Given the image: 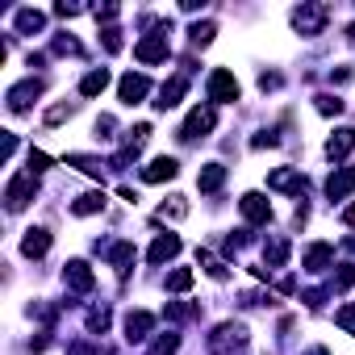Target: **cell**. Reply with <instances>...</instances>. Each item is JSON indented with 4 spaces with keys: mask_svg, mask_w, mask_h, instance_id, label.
<instances>
[{
    "mask_svg": "<svg viewBox=\"0 0 355 355\" xmlns=\"http://www.w3.org/2000/svg\"><path fill=\"white\" fill-rule=\"evenodd\" d=\"M247 343H251V334H247L243 322H222V326L209 334V351H214V355H243Z\"/></svg>",
    "mask_w": 355,
    "mask_h": 355,
    "instance_id": "cell-1",
    "label": "cell"
},
{
    "mask_svg": "<svg viewBox=\"0 0 355 355\" xmlns=\"http://www.w3.org/2000/svg\"><path fill=\"white\" fill-rule=\"evenodd\" d=\"M34 193H38V175L34 171H21V175H13L9 189H5V205L17 214V209H26L34 201Z\"/></svg>",
    "mask_w": 355,
    "mask_h": 355,
    "instance_id": "cell-2",
    "label": "cell"
},
{
    "mask_svg": "<svg viewBox=\"0 0 355 355\" xmlns=\"http://www.w3.org/2000/svg\"><path fill=\"white\" fill-rule=\"evenodd\" d=\"M326 17H330V9H326V5H301V9L293 13V30H297V34H305V38H313V34H322V30H326Z\"/></svg>",
    "mask_w": 355,
    "mask_h": 355,
    "instance_id": "cell-3",
    "label": "cell"
},
{
    "mask_svg": "<svg viewBox=\"0 0 355 355\" xmlns=\"http://www.w3.org/2000/svg\"><path fill=\"white\" fill-rule=\"evenodd\" d=\"M214 125H218V113H214L209 105H205V109H193V113H189V121L180 125V138H184V142L209 138V130H214Z\"/></svg>",
    "mask_w": 355,
    "mask_h": 355,
    "instance_id": "cell-4",
    "label": "cell"
},
{
    "mask_svg": "<svg viewBox=\"0 0 355 355\" xmlns=\"http://www.w3.org/2000/svg\"><path fill=\"white\" fill-rule=\"evenodd\" d=\"M209 101H214V105H230V101H239V80H234L226 67L209 71Z\"/></svg>",
    "mask_w": 355,
    "mask_h": 355,
    "instance_id": "cell-5",
    "label": "cell"
},
{
    "mask_svg": "<svg viewBox=\"0 0 355 355\" xmlns=\"http://www.w3.org/2000/svg\"><path fill=\"white\" fill-rule=\"evenodd\" d=\"M268 189H276V193H305L309 189V180H305V175L297 171V167H276L272 175H268Z\"/></svg>",
    "mask_w": 355,
    "mask_h": 355,
    "instance_id": "cell-6",
    "label": "cell"
},
{
    "mask_svg": "<svg viewBox=\"0 0 355 355\" xmlns=\"http://www.w3.org/2000/svg\"><path fill=\"white\" fill-rule=\"evenodd\" d=\"M42 88H46V84H42V80H34V76H30V80H21V84H13V88H9V109H13V113H26V109H30V101H38V96H42Z\"/></svg>",
    "mask_w": 355,
    "mask_h": 355,
    "instance_id": "cell-7",
    "label": "cell"
},
{
    "mask_svg": "<svg viewBox=\"0 0 355 355\" xmlns=\"http://www.w3.org/2000/svg\"><path fill=\"white\" fill-rule=\"evenodd\" d=\"M63 284H67L71 293H92L96 276H92V268H88L84 259H71V263L63 268Z\"/></svg>",
    "mask_w": 355,
    "mask_h": 355,
    "instance_id": "cell-8",
    "label": "cell"
},
{
    "mask_svg": "<svg viewBox=\"0 0 355 355\" xmlns=\"http://www.w3.org/2000/svg\"><path fill=\"white\" fill-rule=\"evenodd\" d=\"M134 55H138L142 63H159V59H167V26H163L159 34H146V38L134 46Z\"/></svg>",
    "mask_w": 355,
    "mask_h": 355,
    "instance_id": "cell-9",
    "label": "cell"
},
{
    "mask_svg": "<svg viewBox=\"0 0 355 355\" xmlns=\"http://www.w3.org/2000/svg\"><path fill=\"white\" fill-rule=\"evenodd\" d=\"M239 205H243V218H247L251 226H268V222H272V205H268L263 193H247Z\"/></svg>",
    "mask_w": 355,
    "mask_h": 355,
    "instance_id": "cell-10",
    "label": "cell"
},
{
    "mask_svg": "<svg viewBox=\"0 0 355 355\" xmlns=\"http://www.w3.org/2000/svg\"><path fill=\"white\" fill-rule=\"evenodd\" d=\"M175 171H180V163H175L171 155H159L142 167V180L146 184H163V180H175Z\"/></svg>",
    "mask_w": 355,
    "mask_h": 355,
    "instance_id": "cell-11",
    "label": "cell"
},
{
    "mask_svg": "<svg viewBox=\"0 0 355 355\" xmlns=\"http://www.w3.org/2000/svg\"><path fill=\"white\" fill-rule=\"evenodd\" d=\"M146 92H150V80H146V76H134V71H130V76H121V84H117L121 105H138Z\"/></svg>",
    "mask_w": 355,
    "mask_h": 355,
    "instance_id": "cell-12",
    "label": "cell"
},
{
    "mask_svg": "<svg viewBox=\"0 0 355 355\" xmlns=\"http://www.w3.org/2000/svg\"><path fill=\"white\" fill-rule=\"evenodd\" d=\"M150 326H155V318L146 309H130L125 313V338L130 343H146L150 338Z\"/></svg>",
    "mask_w": 355,
    "mask_h": 355,
    "instance_id": "cell-13",
    "label": "cell"
},
{
    "mask_svg": "<svg viewBox=\"0 0 355 355\" xmlns=\"http://www.w3.org/2000/svg\"><path fill=\"white\" fill-rule=\"evenodd\" d=\"M355 193V167H338L330 180H326V197L330 201H343V197H351Z\"/></svg>",
    "mask_w": 355,
    "mask_h": 355,
    "instance_id": "cell-14",
    "label": "cell"
},
{
    "mask_svg": "<svg viewBox=\"0 0 355 355\" xmlns=\"http://www.w3.org/2000/svg\"><path fill=\"white\" fill-rule=\"evenodd\" d=\"M180 234H159L155 243H150V251H146V259L150 263H167V259H175V255H180Z\"/></svg>",
    "mask_w": 355,
    "mask_h": 355,
    "instance_id": "cell-15",
    "label": "cell"
},
{
    "mask_svg": "<svg viewBox=\"0 0 355 355\" xmlns=\"http://www.w3.org/2000/svg\"><path fill=\"white\" fill-rule=\"evenodd\" d=\"M184 88H189V80H184V76H175V80H167V84L159 88V101H155V109H159V113L175 109V105H180V96H184Z\"/></svg>",
    "mask_w": 355,
    "mask_h": 355,
    "instance_id": "cell-16",
    "label": "cell"
},
{
    "mask_svg": "<svg viewBox=\"0 0 355 355\" xmlns=\"http://www.w3.org/2000/svg\"><path fill=\"white\" fill-rule=\"evenodd\" d=\"M46 251H51V230H42V226L26 230V239H21V255H30V259H42Z\"/></svg>",
    "mask_w": 355,
    "mask_h": 355,
    "instance_id": "cell-17",
    "label": "cell"
},
{
    "mask_svg": "<svg viewBox=\"0 0 355 355\" xmlns=\"http://www.w3.org/2000/svg\"><path fill=\"white\" fill-rule=\"evenodd\" d=\"M222 184H226V167H222V163H205L201 175H197V189H201V193H218Z\"/></svg>",
    "mask_w": 355,
    "mask_h": 355,
    "instance_id": "cell-18",
    "label": "cell"
},
{
    "mask_svg": "<svg viewBox=\"0 0 355 355\" xmlns=\"http://www.w3.org/2000/svg\"><path fill=\"white\" fill-rule=\"evenodd\" d=\"M351 146H355V130H334V134L326 138V155H330V159H347Z\"/></svg>",
    "mask_w": 355,
    "mask_h": 355,
    "instance_id": "cell-19",
    "label": "cell"
},
{
    "mask_svg": "<svg viewBox=\"0 0 355 355\" xmlns=\"http://www.w3.org/2000/svg\"><path fill=\"white\" fill-rule=\"evenodd\" d=\"M330 255H334V247H330V243H313V247L305 251L301 268H305V272H322V268L330 263Z\"/></svg>",
    "mask_w": 355,
    "mask_h": 355,
    "instance_id": "cell-20",
    "label": "cell"
},
{
    "mask_svg": "<svg viewBox=\"0 0 355 355\" xmlns=\"http://www.w3.org/2000/svg\"><path fill=\"white\" fill-rule=\"evenodd\" d=\"M105 88H109V71H105V67H96V71H88V76L80 80V92H84V96H101Z\"/></svg>",
    "mask_w": 355,
    "mask_h": 355,
    "instance_id": "cell-21",
    "label": "cell"
},
{
    "mask_svg": "<svg viewBox=\"0 0 355 355\" xmlns=\"http://www.w3.org/2000/svg\"><path fill=\"white\" fill-rule=\"evenodd\" d=\"M101 209H105V193H84V197H76V205H71V214H76V218L101 214Z\"/></svg>",
    "mask_w": 355,
    "mask_h": 355,
    "instance_id": "cell-22",
    "label": "cell"
},
{
    "mask_svg": "<svg viewBox=\"0 0 355 355\" xmlns=\"http://www.w3.org/2000/svg\"><path fill=\"white\" fill-rule=\"evenodd\" d=\"M109 263L125 276V272L134 268V243H117V247H109Z\"/></svg>",
    "mask_w": 355,
    "mask_h": 355,
    "instance_id": "cell-23",
    "label": "cell"
},
{
    "mask_svg": "<svg viewBox=\"0 0 355 355\" xmlns=\"http://www.w3.org/2000/svg\"><path fill=\"white\" fill-rule=\"evenodd\" d=\"M163 318H167V322H193V318H201V305H184V301H167Z\"/></svg>",
    "mask_w": 355,
    "mask_h": 355,
    "instance_id": "cell-24",
    "label": "cell"
},
{
    "mask_svg": "<svg viewBox=\"0 0 355 355\" xmlns=\"http://www.w3.org/2000/svg\"><path fill=\"white\" fill-rule=\"evenodd\" d=\"M42 26H46V17H42L38 9H17V30H21V34H38Z\"/></svg>",
    "mask_w": 355,
    "mask_h": 355,
    "instance_id": "cell-25",
    "label": "cell"
},
{
    "mask_svg": "<svg viewBox=\"0 0 355 355\" xmlns=\"http://www.w3.org/2000/svg\"><path fill=\"white\" fill-rule=\"evenodd\" d=\"M263 259H268V268H284V263H288V243H284V239H272V243L263 247Z\"/></svg>",
    "mask_w": 355,
    "mask_h": 355,
    "instance_id": "cell-26",
    "label": "cell"
},
{
    "mask_svg": "<svg viewBox=\"0 0 355 355\" xmlns=\"http://www.w3.org/2000/svg\"><path fill=\"white\" fill-rule=\"evenodd\" d=\"M63 163H71V167H80L84 175H96V180H101V171H105V163H101V159H92V155H67Z\"/></svg>",
    "mask_w": 355,
    "mask_h": 355,
    "instance_id": "cell-27",
    "label": "cell"
},
{
    "mask_svg": "<svg viewBox=\"0 0 355 355\" xmlns=\"http://www.w3.org/2000/svg\"><path fill=\"white\" fill-rule=\"evenodd\" d=\"M214 34H218V26H214V21H197V26L189 30L193 46H209V42H214Z\"/></svg>",
    "mask_w": 355,
    "mask_h": 355,
    "instance_id": "cell-28",
    "label": "cell"
},
{
    "mask_svg": "<svg viewBox=\"0 0 355 355\" xmlns=\"http://www.w3.org/2000/svg\"><path fill=\"white\" fill-rule=\"evenodd\" d=\"M184 214H189L184 197H171V201H163V205H159V218H171V222H180Z\"/></svg>",
    "mask_w": 355,
    "mask_h": 355,
    "instance_id": "cell-29",
    "label": "cell"
},
{
    "mask_svg": "<svg viewBox=\"0 0 355 355\" xmlns=\"http://www.w3.org/2000/svg\"><path fill=\"white\" fill-rule=\"evenodd\" d=\"M167 288H171V293H189V288H193V272H189V268H175V272L167 276Z\"/></svg>",
    "mask_w": 355,
    "mask_h": 355,
    "instance_id": "cell-30",
    "label": "cell"
},
{
    "mask_svg": "<svg viewBox=\"0 0 355 355\" xmlns=\"http://www.w3.org/2000/svg\"><path fill=\"white\" fill-rule=\"evenodd\" d=\"M197 259H201V268H205L214 280H226V276H230V272H226V263H222V259H214L209 251H197Z\"/></svg>",
    "mask_w": 355,
    "mask_h": 355,
    "instance_id": "cell-31",
    "label": "cell"
},
{
    "mask_svg": "<svg viewBox=\"0 0 355 355\" xmlns=\"http://www.w3.org/2000/svg\"><path fill=\"white\" fill-rule=\"evenodd\" d=\"M88 330L92 334H105L109 330V309L101 305V309H88Z\"/></svg>",
    "mask_w": 355,
    "mask_h": 355,
    "instance_id": "cell-32",
    "label": "cell"
},
{
    "mask_svg": "<svg viewBox=\"0 0 355 355\" xmlns=\"http://www.w3.org/2000/svg\"><path fill=\"white\" fill-rule=\"evenodd\" d=\"M313 101H318V113H326V117L343 113V101H338V96H330V92H322V96H313Z\"/></svg>",
    "mask_w": 355,
    "mask_h": 355,
    "instance_id": "cell-33",
    "label": "cell"
},
{
    "mask_svg": "<svg viewBox=\"0 0 355 355\" xmlns=\"http://www.w3.org/2000/svg\"><path fill=\"white\" fill-rule=\"evenodd\" d=\"M351 284H355V263H343L338 276H334V293H347Z\"/></svg>",
    "mask_w": 355,
    "mask_h": 355,
    "instance_id": "cell-34",
    "label": "cell"
},
{
    "mask_svg": "<svg viewBox=\"0 0 355 355\" xmlns=\"http://www.w3.org/2000/svg\"><path fill=\"white\" fill-rule=\"evenodd\" d=\"M175 347H180V334H163V338L150 347V355H175Z\"/></svg>",
    "mask_w": 355,
    "mask_h": 355,
    "instance_id": "cell-35",
    "label": "cell"
},
{
    "mask_svg": "<svg viewBox=\"0 0 355 355\" xmlns=\"http://www.w3.org/2000/svg\"><path fill=\"white\" fill-rule=\"evenodd\" d=\"M101 42H105V51H109V55H117V51H121V30H113V26H109V30H101Z\"/></svg>",
    "mask_w": 355,
    "mask_h": 355,
    "instance_id": "cell-36",
    "label": "cell"
},
{
    "mask_svg": "<svg viewBox=\"0 0 355 355\" xmlns=\"http://www.w3.org/2000/svg\"><path fill=\"white\" fill-rule=\"evenodd\" d=\"M67 117H71V105H51L42 121H46V125H59V121H67Z\"/></svg>",
    "mask_w": 355,
    "mask_h": 355,
    "instance_id": "cell-37",
    "label": "cell"
},
{
    "mask_svg": "<svg viewBox=\"0 0 355 355\" xmlns=\"http://www.w3.org/2000/svg\"><path fill=\"white\" fill-rule=\"evenodd\" d=\"M334 322H338L343 330H351V334H355V305H343V309L334 313Z\"/></svg>",
    "mask_w": 355,
    "mask_h": 355,
    "instance_id": "cell-38",
    "label": "cell"
},
{
    "mask_svg": "<svg viewBox=\"0 0 355 355\" xmlns=\"http://www.w3.org/2000/svg\"><path fill=\"white\" fill-rule=\"evenodd\" d=\"M46 167H51V155H42V150H30V171H34V175H42Z\"/></svg>",
    "mask_w": 355,
    "mask_h": 355,
    "instance_id": "cell-39",
    "label": "cell"
},
{
    "mask_svg": "<svg viewBox=\"0 0 355 355\" xmlns=\"http://www.w3.org/2000/svg\"><path fill=\"white\" fill-rule=\"evenodd\" d=\"M55 55H80V42L76 38H55Z\"/></svg>",
    "mask_w": 355,
    "mask_h": 355,
    "instance_id": "cell-40",
    "label": "cell"
},
{
    "mask_svg": "<svg viewBox=\"0 0 355 355\" xmlns=\"http://www.w3.org/2000/svg\"><path fill=\"white\" fill-rule=\"evenodd\" d=\"M276 142H280V138H276V130H263V134H255V138H251V146H255V150H263V146H276Z\"/></svg>",
    "mask_w": 355,
    "mask_h": 355,
    "instance_id": "cell-41",
    "label": "cell"
},
{
    "mask_svg": "<svg viewBox=\"0 0 355 355\" xmlns=\"http://www.w3.org/2000/svg\"><path fill=\"white\" fill-rule=\"evenodd\" d=\"M301 301H305L309 309H322V301H326V288H309V293H305Z\"/></svg>",
    "mask_w": 355,
    "mask_h": 355,
    "instance_id": "cell-42",
    "label": "cell"
},
{
    "mask_svg": "<svg viewBox=\"0 0 355 355\" xmlns=\"http://www.w3.org/2000/svg\"><path fill=\"white\" fill-rule=\"evenodd\" d=\"M259 88H263V92H272V88H280V76H276V71H272V76L263 71V76H259Z\"/></svg>",
    "mask_w": 355,
    "mask_h": 355,
    "instance_id": "cell-43",
    "label": "cell"
},
{
    "mask_svg": "<svg viewBox=\"0 0 355 355\" xmlns=\"http://www.w3.org/2000/svg\"><path fill=\"white\" fill-rule=\"evenodd\" d=\"M113 17H117V5H101L96 9V21H113Z\"/></svg>",
    "mask_w": 355,
    "mask_h": 355,
    "instance_id": "cell-44",
    "label": "cell"
},
{
    "mask_svg": "<svg viewBox=\"0 0 355 355\" xmlns=\"http://www.w3.org/2000/svg\"><path fill=\"white\" fill-rule=\"evenodd\" d=\"M55 13H59V17H76L80 5H67V0H63V5H55Z\"/></svg>",
    "mask_w": 355,
    "mask_h": 355,
    "instance_id": "cell-45",
    "label": "cell"
},
{
    "mask_svg": "<svg viewBox=\"0 0 355 355\" xmlns=\"http://www.w3.org/2000/svg\"><path fill=\"white\" fill-rule=\"evenodd\" d=\"M351 80V67H338V71H330V84H347Z\"/></svg>",
    "mask_w": 355,
    "mask_h": 355,
    "instance_id": "cell-46",
    "label": "cell"
},
{
    "mask_svg": "<svg viewBox=\"0 0 355 355\" xmlns=\"http://www.w3.org/2000/svg\"><path fill=\"white\" fill-rule=\"evenodd\" d=\"M343 222H347V226H355V201H351V205L343 209Z\"/></svg>",
    "mask_w": 355,
    "mask_h": 355,
    "instance_id": "cell-47",
    "label": "cell"
},
{
    "mask_svg": "<svg viewBox=\"0 0 355 355\" xmlns=\"http://www.w3.org/2000/svg\"><path fill=\"white\" fill-rule=\"evenodd\" d=\"M309 355H330V351H326V347H313V351H309Z\"/></svg>",
    "mask_w": 355,
    "mask_h": 355,
    "instance_id": "cell-48",
    "label": "cell"
}]
</instances>
